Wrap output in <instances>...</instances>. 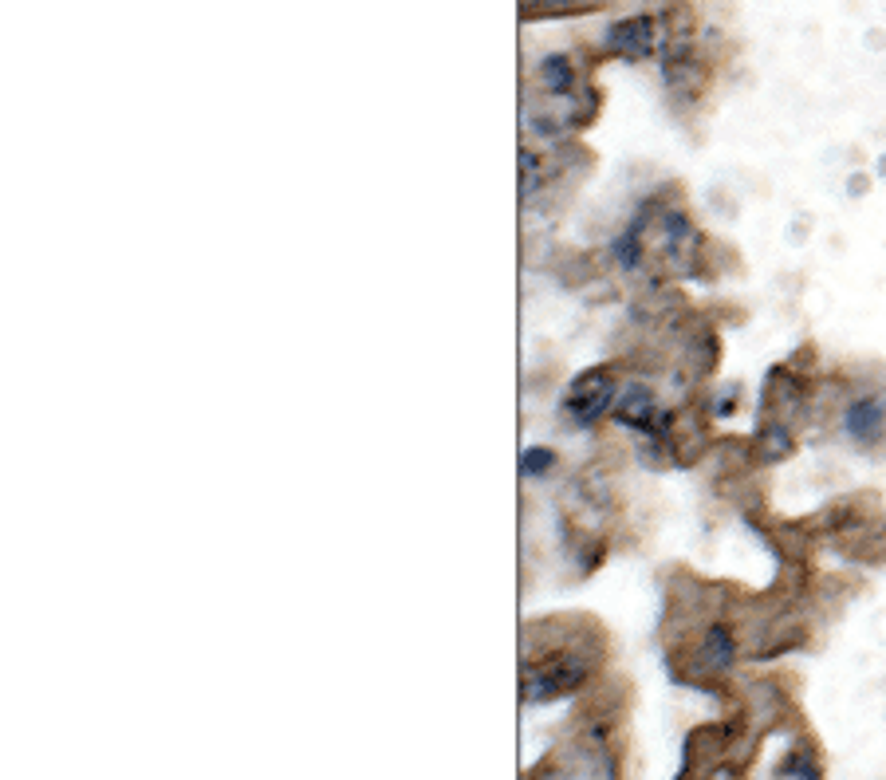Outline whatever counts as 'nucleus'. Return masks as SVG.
Here are the masks:
<instances>
[{
    "label": "nucleus",
    "instance_id": "f03ea898",
    "mask_svg": "<svg viewBox=\"0 0 886 780\" xmlns=\"http://www.w3.org/2000/svg\"><path fill=\"white\" fill-rule=\"evenodd\" d=\"M611 398H615L611 379L599 375V371H591V375H583L579 387L568 394V406H564V410H568V418L575 422V426H591L599 414H607Z\"/></svg>",
    "mask_w": 886,
    "mask_h": 780
},
{
    "label": "nucleus",
    "instance_id": "423d86ee",
    "mask_svg": "<svg viewBox=\"0 0 886 780\" xmlns=\"http://www.w3.org/2000/svg\"><path fill=\"white\" fill-rule=\"evenodd\" d=\"M548 465H552V450H528L520 461L524 473H536V469H548Z\"/></svg>",
    "mask_w": 886,
    "mask_h": 780
},
{
    "label": "nucleus",
    "instance_id": "39448f33",
    "mask_svg": "<svg viewBox=\"0 0 886 780\" xmlns=\"http://www.w3.org/2000/svg\"><path fill=\"white\" fill-rule=\"evenodd\" d=\"M540 79H544L548 91H560V95L575 87V71H571V64L564 56H548V60L540 64Z\"/></svg>",
    "mask_w": 886,
    "mask_h": 780
},
{
    "label": "nucleus",
    "instance_id": "7ed1b4c3",
    "mask_svg": "<svg viewBox=\"0 0 886 780\" xmlns=\"http://www.w3.org/2000/svg\"><path fill=\"white\" fill-rule=\"evenodd\" d=\"M611 48L623 56H646L654 48V20L650 16H627L607 32Z\"/></svg>",
    "mask_w": 886,
    "mask_h": 780
},
{
    "label": "nucleus",
    "instance_id": "f257e3e1",
    "mask_svg": "<svg viewBox=\"0 0 886 780\" xmlns=\"http://www.w3.org/2000/svg\"><path fill=\"white\" fill-rule=\"evenodd\" d=\"M843 430L851 442L859 446H875L886 438V398L883 394H863L847 406L843 414Z\"/></svg>",
    "mask_w": 886,
    "mask_h": 780
},
{
    "label": "nucleus",
    "instance_id": "20e7f679",
    "mask_svg": "<svg viewBox=\"0 0 886 780\" xmlns=\"http://www.w3.org/2000/svg\"><path fill=\"white\" fill-rule=\"evenodd\" d=\"M733 654H737V639H733V631H729L725 623H717V627L705 631V639H701V658H705V666L725 670V666L733 662Z\"/></svg>",
    "mask_w": 886,
    "mask_h": 780
}]
</instances>
